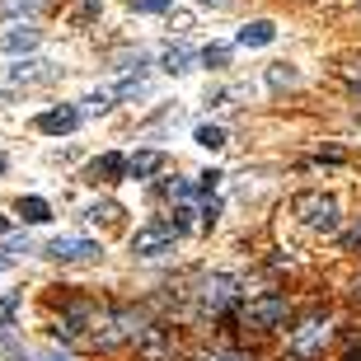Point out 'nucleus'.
<instances>
[{
	"mask_svg": "<svg viewBox=\"0 0 361 361\" xmlns=\"http://www.w3.org/2000/svg\"><path fill=\"white\" fill-rule=\"evenodd\" d=\"M174 244H178V221H146L132 235V254L136 258H160V254H174Z\"/></svg>",
	"mask_w": 361,
	"mask_h": 361,
	"instance_id": "obj_1",
	"label": "nucleus"
},
{
	"mask_svg": "<svg viewBox=\"0 0 361 361\" xmlns=\"http://www.w3.org/2000/svg\"><path fill=\"white\" fill-rule=\"evenodd\" d=\"M295 216H300L310 230H319V235L338 230V202L329 197V192H300V197H295Z\"/></svg>",
	"mask_w": 361,
	"mask_h": 361,
	"instance_id": "obj_2",
	"label": "nucleus"
},
{
	"mask_svg": "<svg viewBox=\"0 0 361 361\" xmlns=\"http://www.w3.org/2000/svg\"><path fill=\"white\" fill-rule=\"evenodd\" d=\"M47 258H56V263H90V258H99V244L80 240V235H56L47 244Z\"/></svg>",
	"mask_w": 361,
	"mask_h": 361,
	"instance_id": "obj_3",
	"label": "nucleus"
},
{
	"mask_svg": "<svg viewBox=\"0 0 361 361\" xmlns=\"http://www.w3.org/2000/svg\"><path fill=\"white\" fill-rule=\"evenodd\" d=\"M240 295V277H230V272H216V277L202 281V310H226L230 300Z\"/></svg>",
	"mask_w": 361,
	"mask_h": 361,
	"instance_id": "obj_4",
	"label": "nucleus"
},
{
	"mask_svg": "<svg viewBox=\"0 0 361 361\" xmlns=\"http://www.w3.org/2000/svg\"><path fill=\"white\" fill-rule=\"evenodd\" d=\"M132 338H146V329H141L136 310H122V314H113L108 334H99V348H118V343H132Z\"/></svg>",
	"mask_w": 361,
	"mask_h": 361,
	"instance_id": "obj_5",
	"label": "nucleus"
},
{
	"mask_svg": "<svg viewBox=\"0 0 361 361\" xmlns=\"http://www.w3.org/2000/svg\"><path fill=\"white\" fill-rule=\"evenodd\" d=\"M5 75H10L14 85H52L56 75H61V71H56L52 61H14V66L5 71Z\"/></svg>",
	"mask_w": 361,
	"mask_h": 361,
	"instance_id": "obj_6",
	"label": "nucleus"
},
{
	"mask_svg": "<svg viewBox=\"0 0 361 361\" xmlns=\"http://www.w3.org/2000/svg\"><path fill=\"white\" fill-rule=\"evenodd\" d=\"M249 324H254V329H277V324H286V300H281V295L254 300V305H249Z\"/></svg>",
	"mask_w": 361,
	"mask_h": 361,
	"instance_id": "obj_7",
	"label": "nucleus"
},
{
	"mask_svg": "<svg viewBox=\"0 0 361 361\" xmlns=\"http://www.w3.org/2000/svg\"><path fill=\"white\" fill-rule=\"evenodd\" d=\"M90 183H118L122 174H127V155H118V150H108V155H99V160H90Z\"/></svg>",
	"mask_w": 361,
	"mask_h": 361,
	"instance_id": "obj_8",
	"label": "nucleus"
},
{
	"mask_svg": "<svg viewBox=\"0 0 361 361\" xmlns=\"http://www.w3.org/2000/svg\"><path fill=\"white\" fill-rule=\"evenodd\" d=\"M75 127H80V108H52V113L38 118V132H47V136H66Z\"/></svg>",
	"mask_w": 361,
	"mask_h": 361,
	"instance_id": "obj_9",
	"label": "nucleus"
},
{
	"mask_svg": "<svg viewBox=\"0 0 361 361\" xmlns=\"http://www.w3.org/2000/svg\"><path fill=\"white\" fill-rule=\"evenodd\" d=\"M272 38H277V24H272V19H254V24H244L240 33H235L240 47H268Z\"/></svg>",
	"mask_w": 361,
	"mask_h": 361,
	"instance_id": "obj_10",
	"label": "nucleus"
},
{
	"mask_svg": "<svg viewBox=\"0 0 361 361\" xmlns=\"http://www.w3.org/2000/svg\"><path fill=\"white\" fill-rule=\"evenodd\" d=\"M160 164H164L160 150H136L132 160H127V174H132V178H150L155 169H160Z\"/></svg>",
	"mask_w": 361,
	"mask_h": 361,
	"instance_id": "obj_11",
	"label": "nucleus"
},
{
	"mask_svg": "<svg viewBox=\"0 0 361 361\" xmlns=\"http://www.w3.org/2000/svg\"><path fill=\"white\" fill-rule=\"evenodd\" d=\"M324 338H329V329H324L319 319H310L305 329H300V334L291 338V348H295V352H314V348H319V343H324Z\"/></svg>",
	"mask_w": 361,
	"mask_h": 361,
	"instance_id": "obj_12",
	"label": "nucleus"
},
{
	"mask_svg": "<svg viewBox=\"0 0 361 361\" xmlns=\"http://www.w3.org/2000/svg\"><path fill=\"white\" fill-rule=\"evenodd\" d=\"M19 216H24L28 226H47V221H52V207L42 197H19Z\"/></svg>",
	"mask_w": 361,
	"mask_h": 361,
	"instance_id": "obj_13",
	"label": "nucleus"
},
{
	"mask_svg": "<svg viewBox=\"0 0 361 361\" xmlns=\"http://www.w3.org/2000/svg\"><path fill=\"white\" fill-rule=\"evenodd\" d=\"M38 47V28H10L5 33V52H33Z\"/></svg>",
	"mask_w": 361,
	"mask_h": 361,
	"instance_id": "obj_14",
	"label": "nucleus"
},
{
	"mask_svg": "<svg viewBox=\"0 0 361 361\" xmlns=\"http://www.w3.org/2000/svg\"><path fill=\"white\" fill-rule=\"evenodd\" d=\"M164 71H169V75H183V71H192V52H188V47H164Z\"/></svg>",
	"mask_w": 361,
	"mask_h": 361,
	"instance_id": "obj_15",
	"label": "nucleus"
},
{
	"mask_svg": "<svg viewBox=\"0 0 361 361\" xmlns=\"http://www.w3.org/2000/svg\"><path fill=\"white\" fill-rule=\"evenodd\" d=\"M192 141H197V146H207V150H221V146H226V132H221V127H212V122H202L197 132H192Z\"/></svg>",
	"mask_w": 361,
	"mask_h": 361,
	"instance_id": "obj_16",
	"label": "nucleus"
},
{
	"mask_svg": "<svg viewBox=\"0 0 361 361\" xmlns=\"http://www.w3.org/2000/svg\"><path fill=\"white\" fill-rule=\"evenodd\" d=\"M141 348H146V357H150V361H169V343H164V334H160V329H150Z\"/></svg>",
	"mask_w": 361,
	"mask_h": 361,
	"instance_id": "obj_17",
	"label": "nucleus"
},
{
	"mask_svg": "<svg viewBox=\"0 0 361 361\" xmlns=\"http://www.w3.org/2000/svg\"><path fill=\"white\" fill-rule=\"evenodd\" d=\"M80 104H85V113H104V108H113V94H108V90H94V94H85Z\"/></svg>",
	"mask_w": 361,
	"mask_h": 361,
	"instance_id": "obj_18",
	"label": "nucleus"
},
{
	"mask_svg": "<svg viewBox=\"0 0 361 361\" xmlns=\"http://www.w3.org/2000/svg\"><path fill=\"white\" fill-rule=\"evenodd\" d=\"M169 5H174V0H132V10H136V14H164Z\"/></svg>",
	"mask_w": 361,
	"mask_h": 361,
	"instance_id": "obj_19",
	"label": "nucleus"
},
{
	"mask_svg": "<svg viewBox=\"0 0 361 361\" xmlns=\"http://www.w3.org/2000/svg\"><path fill=\"white\" fill-rule=\"evenodd\" d=\"M113 216H118V207H113V202H104V207H90V212H85V221H90V226H99V221H113Z\"/></svg>",
	"mask_w": 361,
	"mask_h": 361,
	"instance_id": "obj_20",
	"label": "nucleus"
},
{
	"mask_svg": "<svg viewBox=\"0 0 361 361\" xmlns=\"http://www.w3.org/2000/svg\"><path fill=\"white\" fill-rule=\"evenodd\" d=\"M268 80H272V85H295L300 75H295L291 66H286V71H281V66H272V71H268Z\"/></svg>",
	"mask_w": 361,
	"mask_h": 361,
	"instance_id": "obj_21",
	"label": "nucleus"
},
{
	"mask_svg": "<svg viewBox=\"0 0 361 361\" xmlns=\"http://www.w3.org/2000/svg\"><path fill=\"white\" fill-rule=\"evenodd\" d=\"M202 61H207V66H226V47H207Z\"/></svg>",
	"mask_w": 361,
	"mask_h": 361,
	"instance_id": "obj_22",
	"label": "nucleus"
},
{
	"mask_svg": "<svg viewBox=\"0 0 361 361\" xmlns=\"http://www.w3.org/2000/svg\"><path fill=\"white\" fill-rule=\"evenodd\" d=\"M216 216H221V202H207V207H202V226L212 230V226H216Z\"/></svg>",
	"mask_w": 361,
	"mask_h": 361,
	"instance_id": "obj_23",
	"label": "nucleus"
},
{
	"mask_svg": "<svg viewBox=\"0 0 361 361\" xmlns=\"http://www.w3.org/2000/svg\"><path fill=\"white\" fill-rule=\"evenodd\" d=\"M197 178H202V183H197V192H212V188L221 183V174H216V169H212V174H197Z\"/></svg>",
	"mask_w": 361,
	"mask_h": 361,
	"instance_id": "obj_24",
	"label": "nucleus"
},
{
	"mask_svg": "<svg viewBox=\"0 0 361 361\" xmlns=\"http://www.w3.org/2000/svg\"><path fill=\"white\" fill-rule=\"evenodd\" d=\"M207 361H249V357H240V352H221V357H207Z\"/></svg>",
	"mask_w": 361,
	"mask_h": 361,
	"instance_id": "obj_25",
	"label": "nucleus"
},
{
	"mask_svg": "<svg viewBox=\"0 0 361 361\" xmlns=\"http://www.w3.org/2000/svg\"><path fill=\"white\" fill-rule=\"evenodd\" d=\"M348 244H352V249H361V226L352 230V240H348Z\"/></svg>",
	"mask_w": 361,
	"mask_h": 361,
	"instance_id": "obj_26",
	"label": "nucleus"
},
{
	"mask_svg": "<svg viewBox=\"0 0 361 361\" xmlns=\"http://www.w3.org/2000/svg\"><path fill=\"white\" fill-rule=\"evenodd\" d=\"M42 361H71V357H66V352H61V357H56V352H47V357H42Z\"/></svg>",
	"mask_w": 361,
	"mask_h": 361,
	"instance_id": "obj_27",
	"label": "nucleus"
},
{
	"mask_svg": "<svg viewBox=\"0 0 361 361\" xmlns=\"http://www.w3.org/2000/svg\"><path fill=\"white\" fill-rule=\"evenodd\" d=\"M197 5H212V10H221V5H226V0H197Z\"/></svg>",
	"mask_w": 361,
	"mask_h": 361,
	"instance_id": "obj_28",
	"label": "nucleus"
},
{
	"mask_svg": "<svg viewBox=\"0 0 361 361\" xmlns=\"http://www.w3.org/2000/svg\"><path fill=\"white\" fill-rule=\"evenodd\" d=\"M0 235H10V221H5V216H0Z\"/></svg>",
	"mask_w": 361,
	"mask_h": 361,
	"instance_id": "obj_29",
	"label": "nucleus"
},
{
	"mask_svg": "<svg viewBox=\"0 0 361 361\" xmlns=\"http://www.w3.org/2000/svg\"><path fill=\"white\" fill-rule=\"evenodd\" d=\"M352 295H357V300H361V277H357V291H352Z\"/></svg>",
	"mask_w": 361,
	"mask_h": 361,
	"instance_id": "obj_30",
	"label": "nucleus"
},
{
	"mask_svg": "<svg viewBox=\"0 0 361 361\" xmlns=\"http://www.w3.org/2000/svg\"><path fill=\"white\" fill-rule=\"evenodd\" d=\"M0 104H5V94H0Z\"/></svg>",
	"mask_w": 361,
	"mask_h": 361,
	"instance_id": "obj_31",
	"label": "nucleus"
}]
</instances>
